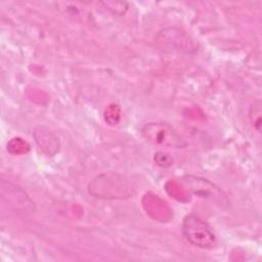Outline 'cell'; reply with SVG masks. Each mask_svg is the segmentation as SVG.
Instances as JSON below:
<instances>
[{
    "mask_svg": "<svg viewBox=\"0 0 262 262\" xmlns=\"http://www.w3.org/2000/svg\"><path fill=\"white\" fill-rule=\"evenodd\" d=\"M142 137L157 146L184 148L187 145L185 139L169 124L151 122L141 128Z\"/></svg>",
    "mask_w": 262,
    "mask_h": 262,
    "instance_id": "cell-2",
    "label": "cell"
},
{
    "mask_svg": "<svg viewBox=\"0 0 262 262\" xmlns=\"http://www.w3.org/2000/svg\"><path fill=\"white\" fill-rule=\"evenodd\" d=\"M181 181L187 187V189L200 198L212 200L220 205L228 204L226 195L222 189L208 179L187 175L182 177Z\"/></svg>",
    "mask_w": 262,
    "mask_h": 262,
    "instance_id": "cell-3",
    "label": "cell"
},
{
    "mask_svg": "<svg viewBox=\"0 0 262 262\" xmlns=\"http://www.w3.org/2000/svg\"><path fill=\"white\" fill-rule=\"evenodd\" d=\"M261 115H262V110H261V102L259 100L255 101L249 110V118L254 126V128L258 131L261 132Z\"/></svg>",
    "mask_w": 262,
    "mask_h": 262,
    "instance_id": "cell-5",
    "label": "cell"
},
{
    "mask_svg": "<svg viewBox=\"0 0 262 262\" xmlns=\"http://www.w3.org/2000/svg\"><path fill=\"white\" fill-rule=\"evenodd\" d=\"M185 239L202 249H210L216 242V235L211 225L196 214H188L184 217L181 226Z\"/></svg>",
    "mask_w": 262,
    "mask_h": 262,
    "instance_id": "cell-1",
    "label": "cell"
},
{
    "mask_svg": "<svg viewBox=\"0 0 262 262\" xmlns=\"http://www.w3.org/2000/svg\"><path fill=\"white\" fill-rule=\"evenodd\" d=\"M51 135L52 133L44 127H39L34 132L36 142L48 156H53L57 151L50 143H48V138H50Z\"/></svg>",
    "mask_w": 262,
    "mask_h": 262,
    "instance_id": "cell-4",
    "label": "cell"
},
{
    "mask_svg": "<svg viewBox=\"0 0 262 262\" xmlns=\"http://www.w3.org/2000/svg\"><path fill=\"white\" fill-rule=\"evenodd\" d=\"M154 161L158 166L163 167V168H167V167H170V166L173 165L172 156L169 152H166V151H163V150L157 151L155 154Z\"/></svg>",
    "mask_w": 262,
    "mask_h": 262,
    "instance_id": "cell-6",
    "label": "cell"
}]
</instances>
